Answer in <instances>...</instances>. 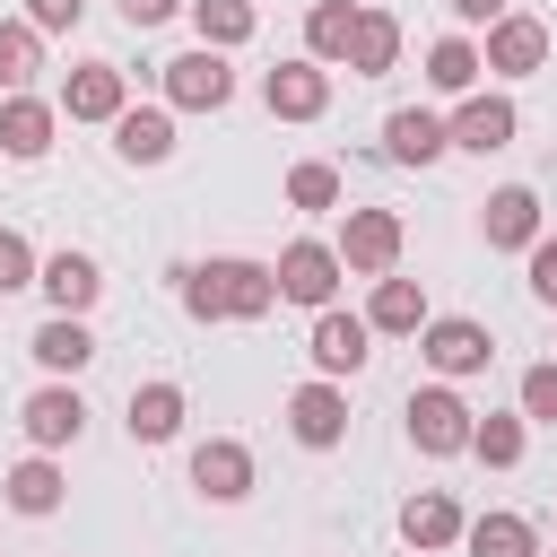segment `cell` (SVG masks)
Wrapping results in <instances>:
<instances>
[{"label": "cell", "mask_w": 557, "mask_h": 557, "mask_svg": "<svg viewBox=\"0 0 557 557\" xmlns=\"http://www.w3.org/2000/svg\"><path fill=\"white\" fill-rule=\"evenodd\" d=\"M470 426H479V409L453 392V383H426V392H409V444L418 453H470Z\"/></svg>", "instance_id": "cell-3"}, {"label": "cell", "mask_w": 557, "mask_h": 557, "mask_svg": "<svg viewBox=\"0 0 557 557\" xmlns=\"http://www.w3.org/2000/svg\"><path fill=\"white\" fill-rule=\"evenodd\" d=\"M461 531H470V522H461V505H453L444 487H418V496L400 505V540H409V548H453Z\"/></svg>", "instance_id": "cell-20"}, {"label": "cell", "mask_w": 557, "mask_h": 557, "mask_svg": "<svg viewBox=\"0 0 557 557\" xmlns=\"http://www.w3.org/2000/svg\"><path fill=\"white\" fill-rule=\"evenodd\" d=\"M444 131H453V148H470V157H496V148H513L522 113H513V96H461V113H453Z\"/></svg>", "instance_id": "cell-12"}, {"label": "cell", "mask_w": 557, "mask_h": 557, "mask_svg": "<svg viewBox=\"0 0 557 557\" xmlns=\"http://www.w3.org/2000/svg\"><path fill=\"white\" fill-rule=\"evenodd\" d=\"M191 487H200L209 505H244V496H252V453H244L235 435L191 444Z\"/></svg>", "instance_id": "cell-11"}, {"label": "cell", "mask_w": 557, "mask_h": 557, "mask_svg": "<svg viewBox=\"0 0 557 557\" xmlns=\"http://www.w3.org/2000/svg\"><path fill=\"white\" fill-rule=\"evenodd\" d=\"M287 435L313 444V453H331V444L348 435V392H339V383H296V392H287Z\"/></svg>", "instance_id": "cell-10"}, {"label": "cell", "mask_w": 557, "mask_h": 557, "mask_svg": "<svg viewBox=\"0 0 557 557\" xmlns=\"http://www.w3.org/2000/svg\"><path fill=\"white\" fill-rule=\"evenodd\" d=\"M61 113H70V122H122V113H131L122 70H113V61H78V70L61 78Z\"/></svg>", "instance_id": "cell-8"}, {"label": "cell", "mask_w": 557, "mask_h": 557, "mask_svg": "<svg viewBox=\"0 0 557 557\" xmlns=\"http://www.w3.org/2000/svg\"><path fill=\"white\" fill-rule=\"evenodd\" d=\"M444 9H453V17H461V26H496V17H513V9H505V0H444Z\"/></svg>", "instance_id": "cell-38"}, {"label": "cell", "mask_w": 557, "mask_h": 557, "mask_svg": "<svg viewBox=\"0 0 557 557\" xmlns=\"http://www.w3.org/2000/svg\"><path fill=\"white\" fill-rule=\"evenodd\" d=\"M461 548H470V557H540V540H531L522 513H479V522L461 531Z\"/></svg>", "instance_id": "cell-29"}, {"label": "cell", "mask_w": 557, "mask_h": 557, "mask_svg": "<svg viewBox=\"0 0 557 557\" xmlns=\"http://www.w3.org/2000/svg\"><path fill=\"white\" fill-rule=\"evenodd\" d=\"M0 496H9L17 513H61V496H70V479L52 470V453H35V461H17V470L0 479Z\"/></svg>", "instance_id": "cell-25"}, {"label": "cell", "mask_w": 557, "mask_h": 557, "mask_svg": "<svg viewBox=\"0 0 557 557\" xmlns=\"http://www.w3.org/2000/svg\"><path fill=\"white\" fill-rule=\"evenodd\" d=\"M522 444H531V435H522V418H505V409H487V418L470 426V453H479L487 470H513V461H522Z\"/></svg>", "instance_id": "cell-31"}, {"label": "cell", "mask_w": 557, "mask_h": 557, "mask_svg": "<svg viewBox=\"0 0 557 557\" xmlns=\"http://www.w3.org/2000/svg\"><path fill=\"white\" fill-rule=\"evenodd\" d=\"M113 157H122V165H165V157H174V113H165V104H131V113L113 122Z\"/></svg>", "instance_id": "cell-16"}, {"label": "cell", "mask_w": 557, "mask_h": 557, "mask_svg": "<svg viewBox=\"0 0 557 557\" xmlns=\"http://www.w3.org/2000/svg\"><path fill=\"white\" fill-rule=\"evenodd\" d=\"M479 44L470 35H444V44H426V87L435 96H479Z\"/></svg>", "instance_id": "cell-24"}, {"label": "cell", "mask_w": 557, "mask_h": 557, "mask_svg": "<svg viewBox=\"0 0 557 557\" xmlns=\"http://www.w3.org/2000/svg\"><path fill=\"white\" fill-rule=\"evenodd\" d=\"M522 418H540V426H557V357H540V366H522Z\"/></svg>", "instance_id": "cell-34"}, {"label": "cell", "mask_w": 557, "mask_h": 557, "mask_svg": "<svg viewBox=\"0 0 557 557\" xmlns=\"http://www.w3.org/2000/svg\"><path fill=\"white\" fill-rule=\"evenodd\" d=\"M400 61V17L392 9H357V35H348V70L357 78H383Z\"/></svg>", "instance_id": "cell-22"}, {"label": "cell", "mask_w": 557, "mask_h": 557, "mask_svg": "<svg viewBox=\"0 0 557 557\" xmlns=\"http://www.w3.org/2000/svg\"><path fill=\"white\" fill-rule=\"evenodd\" d=\"M348 35H357V0H313L305 9V61H348Z\"/></svg>", "instance_id": "cell-23"}, {"label": "cell", "mask_w": 557, "mask_h": 557, "mask_svg": "<svg viewBox=\"0 0 557 557\" xmlns=\"http://www.w3.org/2000/svg\"><path fill=\"white\" fill-rule=\"evenodd\" d=\"M226 96H235V70H226V52L191 44V52H174V61H165V104H183V113H218Z\"/></svg>", "instance_id": "cell-4"}, {"label": "cell", "mask_w": 557, "mask_h": 557, "mask_svg": "<svg viewBox=\"0 0 557 557\" xmlns=\"http://www.w3.org/2000/svg\"><path fill=\"white\" fill-rule=\"evenodd\" d=\"M17 418H26V444H35V453H61V444H78V426H87V400H78L70 383H44V392H35Z\"/></svg>", "instance_id": "cell-14"}, {"label": "cell", "mask_w": 557, "mask_h": 557, "mask_svg": "<svg viewBox=\"0 0 557 557\" xmlns=\"http://www.w3.org/2000/svg\"><path fill=\"white\" fill-rule=\"evenodd\" d=\"M374 357V322L366 313H313V366H322V383H339V374H357Z\"/></svg>", "instance_id": "cell-9"}, {"label": "cell", "mask_w": 557, "mask_h": 557, "mask_svg": "<svg viewBox=\"0 0 557 557\" xmlns=\"http://www.w3.org/2000/svg\"><path fill=\"white\" fill-rule=\"evenodd\" d=\"M366 322H374V331H426L435 313H426V287H418V278H374Z\"/></svg>", "instance_id": "cell-26"}, {"label": "cell", "mask_w": 557, "mask_h": 557, "mask_svg": "<svg viewBox=\"0 0 557 557\" xmlns=\"http://www.w3.org/2000/svg\"><path fill=\"white\" fill-rule=\"evenodd\" d=\"M270 270H278V296H287V305H313V313H331V296H339V278H348L339 244H313V235H296Z\"/></svg>", "instance_id": "cell-2"}, {"label": "cell", "mask_w": 557, "mask_h": 557, "mask_svg": "<svg viewBox=\"0 0 557 557\" xmlns=\"http://www.w3.org/2000/svg\"><path fill=\"white\" fill-rule=\"evenodd\" d=\"M174 9H191V0H122V26H165Z\"/></svg>", "instance_id": "cell-37"}, {"label": "cell", "mask_w": 557, "mask_h": 557, "mask_svg": "<svg viewBox=\"0 0 557 557\" xmlns=\"http://www.w3.org/2000/svg\"><path fill=\"white\" fill-rule=\"evenodd\" d=\"M261 104H270L278 122H322V113H331V70L296 52V61H278V70L261 78Z\"/></svg>", "instance_id": "cell-5"}, {"label": "cell", "mask_w": 557, "mask_h": 557, "mask_svg": "<svg viewBox=\"0 0 557 557\" xmlns=\"http://www.w3.org/2000/svg\"><path fill=\"white\" fill-rule=\"evenodd\" d=\"M444 148H453V131H444L426 104H400V113L383 122V157H392V165H435Z\"/></svg>", "instance_id": "cell-17"}, {"label": "cell", "mask_w": 557, "mask_h": 557, "mask_svg": "<svg viewBox=\"0 0 557 557\" xmlns=\"http://www.w3.org/2000/svg\"><path fill=\"white\" fill-rule=\"evenodd\" d=\"M44 278V261H35V244L17 235V226H0V296H17V287H35Z\"/></svg>", "instance_id": "cell-33"}, {"label": "cell", "mask_w": 557, "mask_h": 557, "mask_svg": "<svg viewBox=\"0 0 557 557\" xmlns=\"http://www.w3.org/2000/svg\"><path fill=\"white\" fill-rule=\"evenodd\" d=\"M52 122H61V104H44V96H9V104H0V157L35 165V157L52 148Z\"/></svg>", "instance_id": "cell-18"}, {"label": "cell", "mask_w": 557, "mask_h": 557, "mask_svg": "<svg viewBox=\"0 0 557 557\" xmlns=\"http://www.w3.org/2000/svg\"><path fill=\"white\" fill-rule=\"evenodd\" d=\"M26 348H35V366H52V374H78V366L96 357V339H87V322H78V313H52Z\"/></svg>", "instance_id": "cell-27"}, {"label": "cell", "mask_w": 557, "mask_h": 557, "mask_svg": "<svg viewBox=\"0 0 557 557\" xmlns=\"http://www.w3.org/2000/svg\"><path fill=\"white\" fill-rule=\"evenodd\" d=\"M131 444H174L183 435V383H131Z\"/></svg>", "instance_id": "cell-19"}, {"label": "cell", "mask_w": 557, "mask_h": 557, "mask_svg": "<svg viewBox=\"0 0 557 557\" xmlns=\"http://www.w3.org/2000/svg\"><path fill=\"white\" fill-rule=\"evenodd\" d=\"M183 305L200 322H261L278 305V270L270 261H244V252H218V261L183 270Z\"/></svg>", "instance_id": "cell-1"}, {"label": "cell", "mask_w": 557, "mask_h": 557, "mask_svg": "<svg viewBox=\"0 0 557 557\" xmlns=\"http://www.w3.org/2000/svg\"><path fill=\"white\" fill-rule=\"evenodd\" d=\"M191 26H200L209 52H235V44H252L261 9H252V0H191Z\"/></svg>", "instance_id": "cell-28"}, {"label": "cell", "mask_w": 557, "mask_h": 557, "mask_svg": "<svg viewBox=\"0 0 557 557\" xmlns=\"http://www.w3.org/2000/svg\"><path fill=\"white\" fill-rule=\"evenodd\" d=\"M44 296H52V313H87L96 296H104V270L87 261V252H52L44 261V278H35Z\"/></svg>", "instance_id": "cell-21"}, {"label": "cell", "mask_w": 557, "mask_h": 557, "mask_svg": "<svg viewBox=\"0 0 557 557\" xmlns=\"http://www.w3.org/2000/svg\"><path fill=\"white\" fill-rule=\"evenodd\" d=\"M531 296H540V305H557V235H540V244H531Z\"/></svg>", "instance_id": "cell-36"}, {"label": "cell", "mask_w": 557, "mask_h": 557, "mask_svg": "<svg viewBox=\"0 0 557 557\" xmlns=\"http://www.w3.org/2000/svg\"><path fill=\"white\" fill-rule=\"evenodd\" d=\"M44 70V35L26 26V17H0V87L9 96H26V78Z\"/></svg>", "instance_id": "cell-30"}, {"label": "cell", "mask_w": 557, "mask_h": 557, "mask_svg": "<svg viewBox=\"0 0 557 557\" xmlns=\"http://www.w3.org/2000/svg\"><path fill=\"white\" fill-rule=\"evenodd\" d=\"M479 61H487L496 78H531V70L548 61V26H540V17H496V26H487V52H479Z\"/></svg>", "instance_id": "cell-15"}, {"label": "cell", "mask_w": 557, "mask_h": 557, "mask_svg": "<svg viewBox=\"0 0 557 557\" xmlns=\"http://www.w3.org/2000/svg\"><path fill=\"white\" fill-rule=\"evenodd\" d=\"M418 348H426V366H435L444 383H461V374H479V366L496 357L487 322H470V313H444V322H426V331H418Z\"/></svg>", "instance_id": "cell-6"}, {"label": "cell", "mask_w": 557, "mask_h": 557, "mask_svg": "<svg viewBox=\"0 0 557 557\" xmlns=\"http://www.w3.org/2000/svg\"><path fill=\"white\" fill-rule=\"evenodd\" d=\"M78 17H87V0H26V26L35 35H70Z\"/></svg>", "instance_id": "cell-35"}, {"label": "cell", "mask_w": 557, "mask_h": 557, "mask_svg": "<svg viewBox=\"0 0 557 557\" xmlns=\"http://www.w3.org/2000/svg\"><path fill=\"white\" fill-rule=\"evenodd\" d=\"M339 261H348L357 278H392V261H400V218H392V209H348Z\"/></svg>", "instance_id": "cell-7"}, {"label": "cell", "mask_w": 557, "mask_h": 557, "mask_svg": "<svg viewBox=\"0 0 557 557\" xmlns=\"http://www.w3.org/2000/svg\"><path fill=\"white\" fill-rule=\"evenodd\" d=\"M287 200L296 209H339V165H322V157L287 165Z\"/></svg>", "instance_id": "cell-32"}, {"label": "cell", "mask_w": 557, "mask_h": 557, "mask_svg": "<svg viewBox=\"0 0 557 557\" xmlns=\"http://www.w3.org/2000/svg\"><path fill=\"white\" fill-rule=\"evenodd\" d=\"M479 226H487V244H496V252H531V244H540V191H531V183L487 191Z\"/></svg>", "instance_id": "cell-13"}]
</instances>
